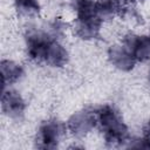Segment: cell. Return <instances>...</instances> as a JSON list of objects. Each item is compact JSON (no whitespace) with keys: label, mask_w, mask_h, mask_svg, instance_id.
<instances>
[{"label":"cell","mask_w":150,"mask_h":150,"mask_svg":"<svg viewBox=\"0 0 150 150\" xmlns=\"http://www.w3.org/2000/svg\"><path fill=\"white\" fill-rule=\"evenodd\" d=\"M63 132L62 124L59 121H47L45 122L36 136V146L41 149H55L60 142V137Z\"/></svg>","instance_id":"obj_1"},{"label":"cell","mask_w":150,"mask_h":150,"mask_svg":"<svg viewBox=\"0 0 150 150\" xmlns=\"http://www.w3.org/2000/svg\"><path fill=\"white\" fill-rule=\"evenodd\" d=\"M95 125H96L95 112L93 114L87 110L75 112L68 120V128L75 136L87 135Z\"/></svg>","instance_id":"obj_2"},{"label":"cell","mask_w":150,"mask_h":150,"mask_svg":"<svg viewBox=\"0 0 150 150\" xmlns=\"http://www.w3.org/2000/svg\"><path fill=\"white\" fill-rule=\"evenodd\" d=\"M1 108L2 111L13 118L20 117L25 111V101L22 100L21 95L12 89L5 90L1 97Z\"/></svg>","instance_id":"obj_3"},{"label":"cell","mask_w":150,"mask_h":150,"mask_svg":"<svg viewBox=\"0 0 150 150\" xmlns=\"http://www.w3.org/2000/svg\"><path fill=\"white\" fill-rule=\"evenodd\" d=\"M136 61H145L150 57V36H138L130 34L125 36L123 43Z\"/></svg>","instance_id":"obj_4"},{"label":"cell","mask_w":150,"mask_h":150,"mask_svg":"<svg viewBox=\"0 0 150 150\" xmlns=\"http://www.w3.org/2000/svg\"><path fill=\"white\" fill-rule=\"evenodd\" d=\"M52 39L42 33H32L27 36V52L32 60L45 62V55L48 43Z\"/></svg>","instance_id":"obj_5"},{"label":"cell","mask_w":150,"mask_h":150,"mask_svg":"<svg viewBox=\"0 0 150 150\" xmlns=\"http://www.w3.org/2000/svg\"><path fill=\"white\" fill-rule=\"evenodd\" d=\"M108 55L110 62L121 70H130L134 68L136 63V59L124 45L111 46Z\"/></svg>","instance_id":"obj_6"},{"label":"cell","mask_w":150,"mask_h":150,"mask_svg":"<svg viewBox=\"0 0 150 150\" xmlns=\"http://www.w3.org/2000/svg\"><path fill=\"white\" fill-rule=\"evenodd\" d=\"M101 20L97 15L90 16V18H83L77 19L76 23V33L82 39H94L100 33L101 27Z\"/></svg>","instance_id":"obj_7"},{"label":"cell","mask_w":150,"mask_h":150,"mask_svg":"<svg viewBox=\"0 0 150 150\" xmlns=\"http://www.w3.org/2000/svg\"><path fill=\"white\" fill-rule=\"evenodd\" d=\"M67 60H68L67 50L59 42L50 40L46 50L45 62L53 67H61L67 62Z\"/></svg>","instance_id":"obj_8"},{"label":"cell","mask_w":150,"mask_h":150,"mask_svg":"<svg viewBox=\"0 0 150 150\" xmlns=\"http://www.w3.org/2000/svg\"><path fill=\"white\" fill-rule=\"evenodd\" d=\"M103 132H104V138H105L107 144L112 145V146L121 145L128 139V129L122 121L105 129Z\"/></svg>","instance_id":"obj_9"},{"label":"cell","mask_w":150,"mask_h":150,"mask_svg":"<svg viewBox=\"0 0 150 150\" xmlns=\"http://www.w3.org/2000/svg\"><path fill=\"white\" fill-rule=\"evenodd\" d=\"M23 71L20 64L9 61V60H2L1 61V75H2V86L4 89L7 84H12L20 80Z\"/></svg>","instance_id":"obj_10"},{"label":"cell","mask_w":150,"mask_h":150,"mask_svg":"<svg viewBox=\"0 0 150 150\" xmlns=\"http://www.w3.org/2000/svg\"><path fill=\"white\" fill-rule=\"evenodd\" d=\"M95 7L98 18L107 19L117 12L120 7V0H97L95 2Z\"/></svg>","instance_id":"obj_11"},{"label":"cell","mask_w":150,"mask_h":150,"mask_svg":"<svg viewBox=\"0 0 150 150\" xmlns=\"http://www.w3.org/2000/svg\"><path fill=\"white\" fill-rule=\"evenodd\" d=\"M15 7L20 15L32 16L40 12V5L38 0H15Z\"/></svg>","instance_id":"obj_12"},{"label":"cell","mask_w":150,"mask_h":150,"mask_svg":"<svg viewBox=\"0 0 150 150\" xmlns=\"http://www.w3.org/2000/svg\"><path fill=\"white\" fill-rule=\"evenodd\" d=\"M76 13H77V19L96 16L97 13H96L95 2L93 0H77L76 1Z\"/></svg>","instance_id":"obj_13"},{"label":"cell","mask_w":150,"mask_h":150,"mask_svg":"<svg viewBox=\"0 0 150 150\" xmlns=\"http://www.w3.org/2000/svg\"><path fill=\"white\" fill-rule=\"evenodd\" d=\"M143 138L146 139L148 142H150V121L146 123V125L144 127L143 130Z\"/></svg>","instance_id":"obj_14"},{"label":"cell","mask_w":150,"mask_h":150,"mask_svg":"<svg viewBox=\"0 0 150 150\" xmlns=\"http://www.w3.org/2000/svg\"><path fill=\"white\" fill-rule=\"evenodd\" d=\"M149 82H150V68H149Z\"/></svg>","instance_id":"obj_15"}]
</instances>
